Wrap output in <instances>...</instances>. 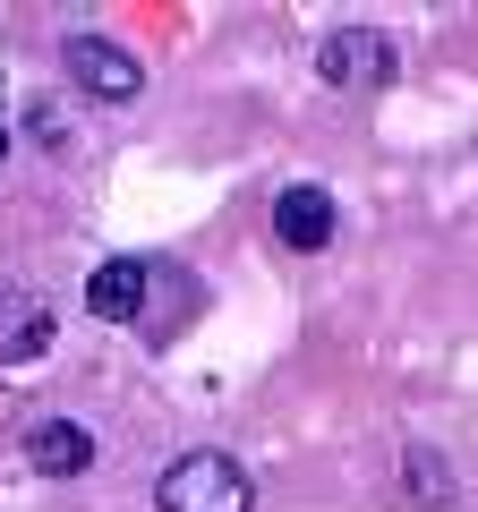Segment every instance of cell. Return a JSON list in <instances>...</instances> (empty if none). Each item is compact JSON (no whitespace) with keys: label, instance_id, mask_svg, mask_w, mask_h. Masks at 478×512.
Instances as JSON below:
<instances>
[{"label":"cell","instance_id":"1","mask_svg":"<svg viewBox=\"0 0 478 512\" xmlns=\"http://www.w3.org/2000/svg\"><path fill=\"white\" fill-rule=\"evenodd\" d=\"M154 512H257V478L205 444V453H180L154 478Z\"/></svg>","mask_w":478,"mask_h":512},{"label":"cell","instance_id":"2","mask_svg":"<svg viewBox=\"0 0 478 512\" xmlns=\"http://www.w3.org/2000/svg\"><path fill=\"white\" fill-rule=\"evenodd\" d=\"M316 77H325L333 94H385L393 77H402V52H393L385 26L350 18V26H333V35L316 43Z\"/></svg>","mask_w":478,"mask_h":512},{"label":"cell","instance_id":"3","mask_svg":"<svg viewBox=\"0 0 478 512\" xmlns=\"http://www.w3.org/2000/svg\"><path fill=\"white\" fill-rule=\"evenodd\" d=\"M60 69H69L77 94H86V103H103V111H129L137 94H146V60L120 52L111 35H69V43H60Z\"/></svg>","mask_w":478,"mask_h":512},{"label":"cell","instance_id":"4","mask_svg":"<svg viewBox=\"0 0 478 512\" xmlns=\"http://www.w3.org/2000/svg\"><path fill=\"white\" fill-rule=\"evenodd\" d=\"M333 231H342V205H333V188H316V180H291L274 197V239L291 256H316V248H333Z\"/></svg>","mask_w":478,"mask_h":512},{"label":"cell","instance_id":"5","mask_svg":"<svg viewBox=\"0 0 478 512\" xmlns=\"http://www.w3.org/2000/svg\"><path fill=\"white\" fill-rule=\"evenodd\" d=\"M146 291H154L146 256H103L86 274V316H103V325H146Z\"/></svg>","mask_w":478,"mask_h":512},{"label":"cell","instance_id":"6","mask_svg":"<svg viewBox=\"0 0 478 512\" xmlns=\"http://www.w3.org/2000/svg\"><path fill=\"white\" fill-rule=\"evenodd\" d=\"M18 453H26V470H43V478H86L103 444H94L86 419H35L18 436Z\"/></svg>","mask_w":478,"mask_h":512},{"label":"cell","instance_id":"7","mask_svg":"<svg viewBox=\"0 0 478 512\" xmlns=\"http://www.w3.org/2000/svg\"><path fill=\"white\" fill-rule=\"evenodd\" d=\"M43 350H52V308L0 274V367H35Z\"/></svg>","mask_w":478,"mask_h":512},{"label":"cell","instance_id":"8","mask_svg":"<svg viewBox=\"0 0 478 512\" xmlns=\"http://www.w3.org/2000/svg\"><path fill=\"white\" fill-rule=\"evenodd\" d=\"M402 487H410V504H419V512H444V504H453V470H444L436 444H410V453H402Z\"/></svg>","mask_w":478,"mask_h":512},{"label":"cell","instance_id":"9","mask_svg":"<svg viewBox=\"0 0 478 512\" xmlns=\"http://www.w3.org/2000/svg\"><path fill=\"white\" fill-rule=\"evenodd\" d=\"M0 163H9V128H0Z\"/></svg>","mask_w":478,"mask_h":512}]
</instances>
